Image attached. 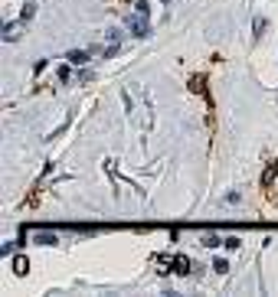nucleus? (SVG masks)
I'll list each match as a JSON object with an SVG mask.
<instances>
[{"mask_svg": "<svg viewBox=\"0 0 278 297\" xmlns=\"http://www.w3.org/2000/svg\"><path fill=\"white\" fill-rule=\"evenodd\" d=\"M26 268H30V261H26V258H16V265H13L16 274H26Z\"/></svg>", "mask_w": 278, "mask_h": 297, "instance_id": "nucleus-9", "label": "nucleus"}, {"mask_svg": "<svg viewBox=\"0 0 278 297\" xmlns=\"http://www.w3.org/2000/svg\"><path fill=\"white\" fill-rule=\"evenodd\" d=\"M20 30H23V23H7L3 26V39H7V43H16V39H20Z\"/></svg>", "mask_w": 278, "mask_h": 297, "instance_id": "nucleus-3", "label": "nucleus"}, {"mask_svg": "<svg viewBox=\"0 0 278 297\" xmlns=\"http://www.w3.org/2000/svg\"><path fill=\"white\" fill-rule=\"evenodd\" d=\"M174 265H177V268H174L177 274H190V261H187V258H177Z\"/></svg>", "mask_w": 278, "mask_h": 297, "instance_id": "nucleus-5", "label": "nucleus"}, {"mask_svg": "<svg viewBox=\"0 0 278 297\" xmlns=\"http://www.w3.org/2000/svg\"><path fill=\"white\" fill-rule=\"evenodd\" d=\"M36 245H56V235H49V232H40V235H36Z\"/></svg>", "mask_w": 278, "mask_h": 297, "instance_id": "nucleus-6", "label": "nucleus"}, {"mask_svg": "<svg viewBox=\"0 0 278 297\" xmlns=\"http://www.w3.org/2000/svg\"><path fill=\"white\" fill-rule=\"evenodd\" d=\"M265 30H269V23H265V20H255V36H262Z\"/></svg>", "mask_w": 278, "mask_h": 297, "instance_id": "nucleus-12", "label": "nucleus"}, {"mask_svg": "<svg viewBox=\"0 0 278 297\" xmlns=\"http://www.w3.org/2000/svg\"><path fill=\"white\" fill-rule=\"evenodd\" d=\"M16 245H20V242H7V245H3V248H0V255H3V258H10V255H13V251H16Z\"/></svg>", "mask_w": 278, "mask_h": 297, "instance_id": "nucleus-8", "label": "nucleus"}, {"mask_svg": "<svg viewBox=\"0 0 278 297\" xmlns=\"http://www.w3.org/2000/svg\"><path fill=\"white\" fill-rule=\"evenodd\" d=\"M33 13H36V3H26V7L20 10V20L26 23V20H33Z\"/></svg>", "mask_w": 278, "mask_h": 297, "instance_id": "nucleus-4", "label": "nucleus"}, {"mask_svg": "<svg viewBox=\"0 0 278 297\" xmlns=\"http://www.w3.org/2000/svg\"><path fill=\"white\" fill-rule=\"evenodd\" d=\"M66 59H69V65H85L88 62V53H85V49H69Z\"/></svg>", "mask_w": 278, "mask_h": 297, "instance_id": "nucleus-2", "label": "nucleus"}, {"mask_svg": "<svg viewBox=\"0 0 278 297\" xmlns=\"http://www.w3.org/2000/svg\"><path fill=\"white\" fill-rule=\"evenodd\" d=\"M275 170H278V164H272V167H269V173H265V180H262L265 186H269V183H272V177H275Z\"/></svg>", "mask_w": 278, "mask_h": 297, "instance_id": "nucleus-13", "label": "nucleus"}, {"mask_svg": "<svg viewBox=\"0 0 278 297\" xmlns=\"http://www.w3.org/2000/svg\"><path fill=\"white\" fill-rule=\"evenodd\" d=\"M128 33L131 36H138V39H144V36H151V23H147V13H131L128 16Z\"/></svg>", "mask_w": 278, "mask_h": 297, "instance_id": "nucleus-1", "label": "nucleus"}, {"mask_svg": "<svg viewBox=\"0 0 278 297\" xmlns=\"http://www.w3.org/2000/svg\"><path fill=\"white\" fill-rule=\"evenodd\" d=\"M200 245H207V248H216V245H219V238H216V235L209 232V235H203V242H200Z\"/></svg>", "mask_w": 278, "mask_h": 297, "instance_id": "nucleus-7", "label": "nucleus"}, {"mask_svg": "<svg viewBox=\"0 0 278 297\" xmlns=\"http://www.w3.org/2000/svg\"><path fill=\"white\" fill-rule=\"evenodd\" d=\"M213 268H216L219 274H226V271H229V265H226V258H216V261H213Z\"/></svg>", "mask_w": 278, "mask_h": 297, "instance_id": "nucleus-10", "label": "nucleus"}, {"mask_svg": "<svg viewBox=\"0 0 278 297\" xmlns=\"http://www.w3.org/2000/svg\"><path fill=\"white\" fill-rule=\"evenodd\" d=\"M69 78H72V69H69V65H63V69H59V82H69Z\"/></svg>", "mask_w": 278, "mask_h": 297, "instance_id": "nucleus-11", "label": "nucleus"}]
</instances>
